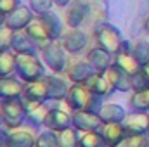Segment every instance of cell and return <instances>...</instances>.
<instances>
[{"mask_svg":"<svg viewBox=\"0 0 149 147\" xmlns=\"http://www.w3.org/2000/svg\"><path fill=\"white\" fill-rule=\"evenodd\" d=\"M64 101L73 111H90V112H99L101 106L104 104L102 97L94 94L83 83H73Z\"/></svg>","mask_w":149,"mask_h":147,"instance_id":"cell-1","label":"cell"},{"mask_svg":"<svg viewBox=\"0 0 149 147\" xmlns=\"http://www.w3.org/2000/svg\"><path fill=\"white\" fill-rule=\"evenodd\" d=\"M80 147H109L101 132H85L80 135Z\"/></svg>","mask_w":149,"mask_h":147,"instance_id":"cell-30","label":"cell"},{"mask_svg":"<svg viewBox=\"0 0 149 147\" xmlns=\"http://www.w3.org/2000/svg\"><path fill=\"white\" fill-rule=\"evenodd\" d=\"M35 147H57V137H56V132H52V130L47 128L45 132L38 133Z\"/></svg>","mask_w":149,"mask_h":147,"instance_id":"cell-33","label":"cell"},{"mask_svg":"<svg viewBox=\"0 0 149 147\" xmlns=\"http://www.w3.org/2000/svg\"><path fill=\"white\" fill-rule=\"evenodd\" d=\"M144 28H146V31L149 33V17L146 19V23H144Z\"/></svg>","mask_w":149,"mask_h":147,"instance_id":"cell-43","label":"cell"},{"mask_svg":"<svg viewBox=\"0 0 149 147\" xmlns=\"http://www.w3.org/2000/svg\"><path fill=\"white\" fill-rule=\"evenodd\" d=\"M5 142L9 147H35L37 133L33 126H17V128H5Z\"/></svg>","mask_w":149,"mask_h":147,"instance_id":"cell-5","label":"cell"},{"mask_svg":"<svg viewBox=\"0 0 149 147\" xmlns=\"http://www.w3.org/2000/svg\"><path fill=\"white\" fill-rule=\"evenodd\" d=\"M3 147H9V146H3Z\"/></svg>","mask_w":149,"mask_h":147,"instance_id":"cell-45","label":"cell"},{"mask_svg":"<svg viewBox=\"0 0 149 147\" xmlns=\"http://www.w3.org/2000/svg\"><path fill=\"white\" fill-rule=\"evenodd\" d=\"M99 132L104 137V140L109 144V147H114L120 140H123L127 137V132L121 123H104Z\"/></svg>","mask_w":149,"mask_h":147,"instance_id":"cell-21","label":"cell"},{"mask_svg":"<svg viewBox=\"0 0 149 147\" xmlns=\"http://www.w3.org/2000/svg\"><path fill=\"white\" fill-rule=\"evenodd\" d=\"M130 52L134 54V57L139 61L141 66L149 64V43L148 42H135V43H132Z\"/></svg>","mask_w":149,"mask_h":147,"instance_id":"cell-31","label":"cell"},{"mask_svg":"<svg viewBox=\"0 0 149 147\" xmlns=\"http://www.w3.org/2000/svg\"><path fill=\"white\" fill-rule=\"evenodd\" d=\"M66 73H68V78H70L73 83H85L92 74L95 73V69L90 66L88 61H80V62L73 64Z\"/></svg>","mask_w":149,"mask_h":147,"instance_id":"cell-24","label":"cell"},{"mask_svg":"<svg viewBox=\"0 0 149 147\" xmlns=\"http://www.w3.org/2000/svg\"><path fill=\"white\" fill-rule=\"evenodd\" d=\"M97 114L102 119V123H121L125 119V116H127L125 109L120 104H113V102L102 104Z\"/></svg>","mask_w":149,"mask_h":147,"instance_id":"cell-22","label":"cell"},{"mask_svg":"<svg viewBox=\"0 0 149 147\" xmlns=\"http://www.w3.org/2000/svg\"><path fill=\"white\" fill-rule=\"evenodd\" d=\"M0 125H3V101H0Z\"/></svg>","mask_w":149,"mask_h":147,"instance_id":"cell-40","label":"cell"},{"mask_svg":"<svg viewBox=\"0 0 149 147\" xmlns=\"http://www.w3.org/2000/svg\"><path fill=\"white\" fill-rule=\"evenodd\" d=\"M52 5H54V0H30V9L37 16H43V14L50 12Z\"/></svg>","mask_w":149,"mask_h":147,"instance_id":"cell-35","label":"cell"},{"mask_svg":"<svg viewBox=\"0 0 149 147\" xmlns=\"http://www.w3.org/2000/svg\"><path fill=\"white\" fill-rule=\"evenodd\" d=\"M40 19H42V23H43V26H45V30H47L50 40L52 42H57L61 38V35H63V24H61L59 17L50 10V12L40 16Z\"/></svg>","mask_w":149,"mask_h":147,"instance_id":"cell-26","label":"cell"},{"mask_svg":"<svg viewBox=\"0 0 149 147\" xmlns=\"http://www.w3.org/2000/svg\"><path fill=\"white\" fill-rule=\"evenodd\" d=\"M141 147H149V139H146V137H144V140H142Z\"/></svg>","mask_w":149,"mask_h":147,"instance_id":"cell-41","label":"cell"},{"mask_svg":"<svg viewBox=\"0 0 149 147\" xmlns=\"http://www.w3.org/2000/svg\"><path fill=\"white\" fill-rule=\"evenodd\" d=\"M7 146V142H5V132H0V147Z\"/></svg>","mask_w":149,"mask_h":147,"instance_id":"cell-39","label":"cell"},{"mask_svg":"<svg viewBox=\"0 0 149 147\" xmlns=\"http://www.w3.org/2000/svg\"><path fill=\"white\" fill-rule=\"evenodd\" d=\"M88 14V2L87 0H73L70 5H68V10H66V23L70 28H78L83 19L87 17Z\"/></svg>","mask_w":149,"mask_h":147,"instance_id":"cell-14","label":"cell"},{"mask_svg":"<svg viewBox=\"0 0 149 147\" xmlns=\"http://www.w3.org/2000/svg\"><path fill=\"white\" fill-rule=\"evenodd\" d=\"M146 139H149V128H148V132H146Z\"/></svg>","mask_w":149,"mask_h":147,"instance_id":"cell-44","label":"cell"},{"mask_svg":"<svg viewBox=\"0 0 149 147\" xmlns=\"http://www.w3.org/2000/svg\"><path fill=\"white\" fill-rule=\"evenodd\" d=\"M121 125L127 135H144L146 137V132L149 128V112H144V111L128 112L125 119L121 121Z\"/></svg>","mask_w":149,"mask_h":147,"instance_id":"cell-8","label":"cell"},{"mask_svg":"<svg viewBox=\"0 0 149 147\" xmlns=\"http://www.w3.org/2000/svg\"><path fill=\"white\" fill-rule=\"evenodd\" d=\"M114 64L116 66H120L123 71H127V73L130 74H135L142 66L139 64V61L134 57V54L130 52V50H127V49H121L116 55H114Z\"/></svg>","mask_w":149,"mask_h":147,"instance_id":"cell-23","label":"cell"},{"mask_svg":"<svg viewBox=\"0 0 149 147\" xmlns=\"http://www.w3.org/2000/svg\"><path fill=\"white\" fill-rule=\"evenodd\" d=\"M35 12L30 9V5H19L17 9H14L10 14H7L5 16V23L3 24H7L10 30H14V31H24L26 30V26L33 21V16Z\"/></svg>","mask_w":149,"mask_h":147,"instance_id":"cell-9","label":"cell"},{"mask_svg":"<svg viewBox=\"0 0 149 147\" xmlns=\"http://www.w3.org/2000/svg\"><path fill=\"white\" fill-rule=\"evenodd\" d=\"M24 90V81L17 80L14 76L0 78V99L2 101H12V99H21Z\"/></svg>","mask_w":149,"mask_h":147,"instance_id":"cell-12","label":"cell"},{"mask_svg":"<svg viewBox=\"0 0 149 147\" xmlns=\"http://www.w3.org/2000/svg\"><path fill=\"white\" fill-rule=\"evenodd\" d=\"M104 74L108 76L114 92H130L132 90V76L127 71H123L120 66H116L114 62L108 68V71Z\"/></svg>","mask_w":149,"mask_h":147,"instance_id":"cell-11","label":"cell"},{"mask_svg":"<svg viewBox=\"0 0 149 147\" xmlns=\"http://www.w3.org/2000/svg\"><path fill=\"white\" fill-rule=\"evenodd\" d=\"M85 87H88L94 94H97L99 97H102V99H106V97H109L113 92H114V88L111 87V83H109V80H108V76L104 73H95L92 74L85 83H83Z\"/></svg>","mask_w":149,"mask_h":147,"instance_id":"cell-18","label":"cell"},{"mask_svg":"<svg viewBox=\"0 0 149 147\" xmlns=\"http://www.w3.org/2000/svg\"><path fill=\"white\" fill-rule=\"evenodd\" d=\"M16 31L10 30L7 24L0 26V52H9L12 50V42H14Z\"/></svg>","mask_w":149,"mask_h":147,"instance_id":"cell-32","label":"cell"},{"mask_svg":"<svg viewBox=\"0 0 149 147\" xmlns=\"http://www.w3.org/2000/svg\"><path fill=\"white\" fill-rule=\"evenodd\" d=\"M23 99L33 101V102H47V101H49V92H47L45 78H43V80H37V81H28V83H24Z\"/></svg>","mask_w":149,"mask_h":147,"instance_id":"cell-17","label":"cell"},{"mask_svg":"<svg viewBox=\"0 0 149 147\" xmlns=\"http://www.w3.org/2000/svg\"><path fill=\"white\" fill-rule=\"evenodd\" d=\"M24 33L31 38L35 43H37L38 49H42V47H45L47 43H50V42H52L50 37H49V33H47V30H45V26H43V23H42V19H40V16L33 17V21L26 26Z\"/></svg>","mask_w":149,"mask_h":147,"instance_id":"cell-20","label":"cell"},{"mask_svg":"<svg viewBox=\"0 0 149 147\" xmlns=\"http://www.w3.org/2000/svg\"><path fill=\"white\" fill-rule=\"evenodd\" d=\"M142 140H144V135H127L114 147H141Z\"/></svg>","mask_w":149,"mask_h":147,"instance_id":"cell-36","label":"cell"},{"mask_svg":"<svg viewBox=\"0 0 149 147\" xmlns=\"http://www.w3.org/2000/svg\"><path fill=\"white\" fill-rule=\"evenodd\" d=\"M73 0H54V3H57L59 7H68Z\"/></svg>","mask_w":149,"mask_h":147,"instance_id":"cell-38","label":"cell"},{"mask_svg":"<svg viewBox=\"0 0 149 147\" xmlns=\"http://www.w3.org/2000/svg\"><path fill=\"white\" fill-rule=\"evenodd\" d=\"M87 61L90 62V66H92L97 73H106L108 68L113 64V54H109L108 50H104V49H101V47H95V49L88 50Z\"/></svg>","mask_w":149,"mask_h":147,"instance_id":"cell-19","label":"cell"},{"mask_svg":"<svg viewBox=\"0 0 149 147\" xmlns=\"http://www.w3.org/2000/svg\"><path fill=\"white\" fill-rule=\"evenodd\" d=\"M130 107L134 111L149 112V88L134 92V94L130 95Z\"/></svg>","mask_w":149,"mask_h":147,"instance_id":"cell-29","label":"cell"},{"mask_svg":"<svg viewBox=\"0 0 149 147\" xmlns=\"http://www.w3.org/2000/svg\"><path fill=\"white\" fill-rule=\"evenodd\" d=\"M23 99V97H21ZM23 104H24V109H26V125L33 126V128H40L45 125V118H47V112L49 107L45 102H33V101H26L23 99Z\"/></svg>","mask_w":149,"mask_h":147,"instance_id":"cell-10","label":"cell"},{"mask_svg":"<svg viewBox=\"0 0 149 147\" xmlns=\"http://www.w3.org/2000/svg\"><path fill=\"white\" fill-rule=\"evenodd\" d=\"M45 128L52 130V132H59V130H64V128H70L73 126V119H71V114H68L66 111H61L57 107H52L47 112V118H45Z\"/></svg>","mask_w":149,"mask_h":147,"instance_id":"cell-13","label":"cell"},{"mask_svg":"<svg viewBox=\"0 0 149 147\" xmlns=\"http://www.w3.org/2000/svg\"><path fill=\"white\" fill-rule=\"evenodd\" d=\"M71 119H73V126L81 133H85V132H99L101 126L104 125L102 119L99 118V114L90 112V111H73Z\"/></svg>","mask_w":149,"mask_h":147,"instance_id":"cell-7","label":"cell"},{"mask_svg":"<svg viewBox=\"0 0 149 147\" xmlns=\"http://www.w3.org/2000/svg\"><path fill=\"white\" fill-rule=\"evenodd\" d=\"M3 23H5V16H3V14H2V12H0V26H2V24H3Z\"/></svg>","mask_w":149,"mask_h":147,"instance_id":"cell-42","label":"cell"},{"mask_svg":"<svg viewBox=\"0 0 149 147\" xmlns=\"http://www.w3.org/2000/svg\"><path fill=\"white\" fill-rule=\"evenodd\" d=\"M12 50L16 54H37V43L28 37L24 31H16Z\"/></svg>","mask_w":149,"mask_h":147,"instance_id":"cell-25","label":"cell"},{"mask_svg":"<svg viewBox=\"0 0 149 147\" xmlns=\"http://www.w3.org/2000/svg\"><path fill=\"white\" fill-rule=\"evenodd\" d=\"M16 74L24 83L43 80L47 76L43 61L38 59L37 54H16Z\"/></svg>","mask_w":149,"mask_h":147,"instance_id":"cell-2","label":"cell"},{"mask_svg":"<svg viewBox=\"0 0 149 147\" xmlns=\"http://www.w3.org/2000/svg\"><path fill=\"white\" fill-rule=\"evenodd\" d=\"M16 73V54L9 52H0V78H7Z\"/></svg>","mask_w":149,"mask_h":147,"instance_id":"cell-28","label":"cell"},{"mask_svg":"<svg viewBox=\"0 0 149 147\" xmlns=\"http://www.w3.org/2000/svg\"><path fill=\"white\" fill-rule=\"evenodd\" d=\"M42 52V61L43 64H47V68L56 74H61L68 71L66 68V50L63 49V45H59L57 42H50L45 47L40 49Z\"/></svg>","mask_w":149,"mask_h":147,"instance_id":"cell-4","label":"cell"},{"mask_svg":"<svg viewBox=\"0 0 149 147\" xmlns=\"http://www.w3.org/2000/svg\"><path fill=\"white\" fill-rule=\"evenodd\" d=\"M57 147H80V133L74 126L56 132Z\"/></svg>","mask_w":149,"mask_h":147,"instance_id":"cell-27","label":"cell"},{"mask_svg":"<svg viewBox=\"0 0 149 147\" xmlns=\"http://www.w3.org/2000/svg\"><path fill=\"white\" fill-rule=\"evenodd\" d=\"M146 88H149V76L141 68L135 74H132V92H139Z\"/></svg>","mask_w":149,"mask_h":147,"instance_id":"cell-34","label":"cell"},{"mask_svg":"<svg viewBox=\"0 0 149 147\" xmlns=\"http://www.w3.org/2000/svg\"><path fill=\"white\" fill-rule=\"evenodd\" d=\"M19 5H21V0H0V12L3 16H7Z\"/></svg>","mask_w":149,"mask_h":147,"instance_id":"cell-37","label":"cell"},{"mask_svg":"<svg viewBox=\"0 0 149 147\" xmlns=\"http://www.w3.org/2000/svg\"><path fill=\"white\" fill-rule=\"evenodd\" d=\"M94 37L97 42V47L108 50L113 55H116L121 50V45H123L121 33H120V30H116L114 26L108 24V23H99L94 30Z\"/></svg>","mask_w":149,"mask_h":147,"instance_id":"cell-3","label":"cell"},{"mask_svg":"<svg viewBox=\"0 0 149 147\" xmlns=\"http://www.w3.org/2000/svg\"><path fill=\"white\" fill-rule=\"evenodd\" d=\"M45 83H47V92H49V101H63L68 95V83L64 78L57 76V74H47L45 76Z\"/></svg>","mask_w":149,"mask_h":147,"instance_id":"cell-16","label":"cell"},{"mask_svg":"<svg viewBox=\"0 0 149 147\" xmlns=\"http://www.w3.org/2000/svg\"><path fill=\"white\" fill-rule=\"evenodd\" d=\"M61 45L66 52L70 54H78L87 47V35L80 31L78 28H71L61 40Z\"/></svg>","mask_w":149,"mask_h":147,"instance_id":"cell-15","label":"cell"},{"mask_svg":"<svg viewBox=\"0 0 149 147\" xmlns=\"http://www.w3.org/2000/svg\"><path fill=\"white\" fill-rule=\"evenodd\" d=\"M26 123V109L23 99L3 101V125L5 128H17Z\"/></svg>","mask_w":149,"mask_h":147,"instance_id":"cell-6","label":"cell"}]
</instances>
